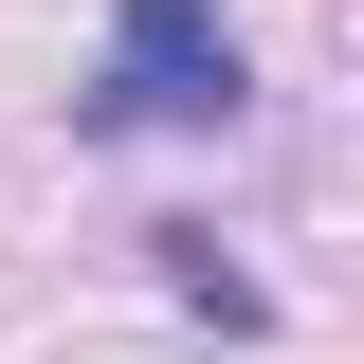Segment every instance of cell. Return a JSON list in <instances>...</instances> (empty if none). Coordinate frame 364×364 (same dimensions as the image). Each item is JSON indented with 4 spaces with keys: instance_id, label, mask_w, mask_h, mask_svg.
Instances as JSON below:
<instances>
[{
    "instance_id": "cell-1",
    "label": "cell",
    "mask_w": 364,
    "mask_h": 364,
    "mask_svg": "<svg viewBox=\"0 0 364 364\" xmlns=\"http://www.w3.org/2000/svg\"><path fill=\"white\" fill-rule=\"evenodd\" d=\"M255 109V55H237L219 0H109V73L73 91V128H237Z\"/></svg>"
},
{
    "instance_id": "cell-2",
    "label": "cell",
    "mask_w": 364,
    "mask_h": 364,
    "mask_svg": "<svg viewBox=\"0 0 364 364\" xmlns=\"http://www.w3.org/2000/svg\"><path fill=\"white\" fill-rule=\"evenodd\" d=\"M164 291H182V310H219V328H273V291H255V273H237L200 219H164Z\"/></svg>"
}]
</instances>
